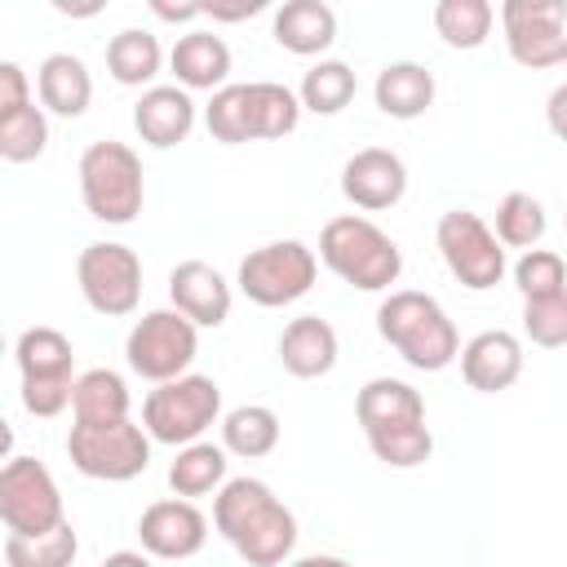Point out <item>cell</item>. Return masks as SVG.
<instances>
[{"label":"cell","instance_id":"cell-1","mask_svg":"<svg viewBox=\"0 0 567 567\" xmlns=\"http://www.w3.org/2000/svg\"><path fill=\"white\" fill-rule=\"evenodd\" d=\"M213 527L248 567H279L297 545V514L261 478H226L213 501Z\"/></svg>","mask_w":567,"mask_h":567},{"label":"cell","instance_id":"cell-2","mask_svg":"<svg viewBox=\"0 0 567 567\" xmlns=\"http://www.w3.org/2000/svg\"><path fill=\"white\" fill-rule=\"evenodd\" d=\"M377 332L416 372H443L452 359H461L456 323L430 292L416 288H399L377 306Z\"/></svg>","mask_w":567,"mask_h":567},{"label":"cell","instance_id":"cell-3","mask_svg":"<svg viewBox=\"0 0 567 567\" xmlns=\"http://www.w3.org/2000/svg\"><path fill=\"white\" fill-rule=\"evenodd\" d=\"M319 261L359 292H385L403 275L399 244L368 217L346 213L319 230Z\"/></svg>","mask_w":567,"mask_h":567},{"label":"cell","instance_id":"cell-4","mask_svg":"<svg viewBox=\"0 0 567 567\" xmlns=\"http://www.w3.org/2000/svg\"><path fill=\"white\" fill-rule=\"evenodd\" d=\"M80 199L89 217L106 226H128L142 213L146 182H142V159L124 142H89L80 155Z\"/></svg>","mask_w":567,"mask_h":567},{"label":"cell","instance_id":"cell-5","mask_svg":"<svg viewBox=\"0 0 567 567\" xmlns=\"http://www.w3.org/2000/svg\"><path fill=\"white\" fill-rule=\"evenodd\" d=\"M217 416H221V385L213 377H199V372H186L177 381L155 385L142 403V430L168 447L199 443L204 430L217 425Z\"/></svg>","mask_w":567,"mask_h":567},{"label":"cell","instance_id":"cell-6","mask_svg":"<svg viewBox=\"0 0 567 567\" xmlns=\"http://www.w3.org/2000/svg\"><path fill=\"white\" fill-rule=\"evenodd\" d=\"M315 275H319L315 248H306L301 239H275V244L252 248L239 261V292L252 306L279 310V306L301 301L315 288Z\"/></svg>","mask_w":567,"mask_h":567},{"label":"cell","instance_id":"cell-7","mask_svg":"<svg viewBox=\"0 0 567 567\" xmlns=\"http://www.w3.org/2000/svg\"><path fill=\"white\" fill-rule=\"evenodd\" d=\"M199 354V328L182 310H146L128 337H124V359L137 377L164 385L186 377V368Z\"/></svg>","mask_w":567,"mask_h":567},{"label":"cell","instance_id":"cell-8","mask_svg":"<svg viewBox=\"0 0 567 567\" xmlns=\"http://www.w3.org/2000/svg\"><path fill=\"white\" fill-rule=\"evenodd\" d=\"M0 523L9 536H44L66 523L62 492L44 461L9 456L0 465Z\"/></svg>","mask_w":567,"mask_h":567},{"label":"cell","instance_id":"cell-9","mask_svg":"<svg viewBox=\"0 0 567 567\" xmlns=\"http://www.w3.org/2000/svg\"><path fill=\"white\" fill-rule=\"evenodd\" d=\"M434 244H439L452 279H461L470 292H487L505 279V244L478 213H470V208L443 213L434 226Z\"/></svg>","mask_w":567,"mask_h":567},{"label":"cell","instance_id":"cell-10","mask_svg":"<svg viewBox=\"0 0 567 567\" xmlns=\"http://www.w3.org/2000/svg\"><path fill=\"white\" fill-rule=\"evenodd\" d=\"M151 434L133 421H115V425H71L66 434V456L84 478H102V483H128L137 474H146L151 465Z\"/></svg>","mask_w":567,"mask_h":567},{"label":"cell","instance_id":"cell-11","mask_svg":"<svg viewBox=\"0 0 567 567\" xmlns=\"http://www.w3.org/2000/svg\"><path fill=\"white\" fill-rule=\"evenodd\" d=\"M75 279H80V297L89 301V310L120 319L133 315L142 301V257L128 244H89L75 261Z\"/></svg>","mask_w":567,"mask_h":567},{"label":"cell","instance_id":"cell-12","mask_svg":"<svg viewBox=\"0 0 567 567\" xmlns=\"http://www.w3.org/2000/svg\"><path fill=\"white\" fill-rule=\"evenodd\" d=\"M505 49L518 66L545 71L567 58V4L563 0H505Z\"/></svg>","mask_w":567,"mask_h":567},{"label":"cell","instance_id":"cell-13","mask_svg":"<svg viewBox=\"0 0 567 567\" xmlns=\"http://www.w3.org/2000/svg\"><path fill=\"white\" fill-rule=\"evenodd\" d=\"M137 536H142V549L151 558H190L208 540V518L199 514L195 501L168 496V501H155L142 509Z\"/></svg>","mask_w":567,"mask_h":567},{"label":"cell","instance_id":"cell-14","mask_svg":"<svg viewBox=\"0 0 567 567\" xmlns=\"http://www.w3.org/2000/svg\"><path fill=\"white\" fill-rule=\"evenodd\" d=\"M408 190V168L394 151L385 146H363L346 159L341 168V195L354 204V208H368V213H381V208H394Z\"/></svg>","mask_w":567,"mask_h":567},{"label":"cell","instance_id":"cell-15","mask_svg":"<svg viewBox=\"0 0 567 567\" xmlns=\"http://www.w3.org/2000/svg\"><path fill=\"white\" fill-rule=\"evenodd\" d=\"M168 297H173V310H182L195 328H221L230 319V284L221 279L217 266L199 257L177 261L168 270Z\"/></svg>","mask_w":567,"mask_h":567},{"label":"cell","instance_id":"cell-16","mask_svg":"<svg viewBox=\"0 0 567 567\" xmlns=\"http://www.w3.org/2000/svg\"><path fill=\"white\" fill-rule=\"evenodd\" d=\"M461 377L478 394H501L523 377V341L505 328H487L461 346Z\"/></svg>","mask_w":567,"mask_h":567},{"label":"cell","instance_id":"cell-17","mask_svg":"<svg viewBox=\"0 0 567 567\" xmlns=\"http://www.w3.org/2000/svg\"><path fill=\"white\" fill-rule=\"evenodd\" d=\"M133 128L146 146L168 151L195 128V97L182 84H151L133 106Z\"/></svg>","mask_w":567,"mask_h":567},{"label":"cell","instance_id":"cell-18","mask_svg":"<svg viewBox=\"0 0 567 567\" xmlns=\"http://www.w3.org/2000/svg\"><path fill=\"white\" fill-rule=\"evenodd\" d=\"M354 416L363 425V434H385V430H403V425H421L425 421V399L421 390H412L399 377H372L359 394H354Z\"/></svg>","mask_w":567,"mask_h":567},{"label":"cell","instance_id":"cell-19","mask_svg":"<svg viewBox=\"0 0 567 567\" xmlns=\"http://www.w3.org/2000/svg\"><path fill=\"white\" fill-rule=\"evenodd\" d=\"M279 363L284 372H292L297 381H315L328 377L337 368V328L319 315H301L284 328L279 337Z\"/></svg>","mask_w":567,"mask_h":567},{"label":"cell","instance_id":"cell-20","mask_svg":"<svg viewBox=\"0 0 567 567\" xmlns=\"http://www.w3.org/2000/svg\"><path fill=\"white\" fill-rule=\"evenodd\" d=\"M35 93H40V106L49 115L80 120L93 102V75L75 53H49L35 71Z\"/></svg>","mask_w":567,"mask_h":567},{"label":"cell","instance_id":"cell-21","mask_svg":"<svg viewBox=\"0 0 567 567\" xmlns=\"http://www.w3.org/2000/svg\"><path fill=\"white\" fill-rule=\"evenodd\" d=\"M168 66L177 75V84L190 93V89H226V75H230V49L221 35L213 31H186L177 35L173 53H168Z\"/></svg>","mask_w":567,"mask_h":567},{"label":"cell","instance_id":"cell-22","mask_svg":"<svg viewBox=\"0 0 567 567\" xmlns=\"http://www.w3.org/2000/svg\"><path fill=\"white\" fill-rule=\"evenodd\" d=\"M337 40V13L323 0H288L275 9V44L297 53V58H315Z\"/></svg>","mask_w":567,"mask_h":567},{"label":"cell","instance_id":"cell-23","mask_svg":"<svg viewBox=\"0 0 567 567\" xmlns=\"http://www.w3.org/2000/svg\"><path fill=\"white\" fill-rule=\"evenodd\" d=\"M377 111L390 120H416L434 106V75L421 62H390L372 80Z\"/></svg>","mask_w":567,"mask_h":567},{"label":"cell","instance_id":"cell-24","mask_svg":"<svg viewBox=\"0 0 567 567\" xmlns=\"http://www.w3.org/2000/svg\"><path fill=\"white\" fill-rule=\"evenodd\" d=\"M75 425H115L128 421V385L111 368H89L75 377V399H71Z\"/></svg>","mask_w":567,"mask_h":567},{"label":"cell","instance_id":"cell-25","mask_svg":"<svg viewBox=\"0 0 567 567\" xmlns=\"http://www.w3.org/2000/svg\"><path fill=\"white\" fill-rule=\"evenodd\" d=\"M159 66H164V49H159V40L151 31L124 27V31H115L106 40V71H111L115 84L142 89V84H151L159 75Z\"/></svg>","mask_w":567,"mask_h":567},{"label":"cell","instance_id":"cell-26","mask_svg":"<svg viewBox=\"0 0 567 567\" xmlns=\"http://www.w3.org/2000/svg\"><path fill=\"white\" fill-rule=\"evenodd\" d=\"M226 447H217V443H186V447H177V456H173V465H168V487H173V496H182V501H195V496H208V492H221L226 487Z\"/></svg>","mask_w":567,"mask_h":567},{"label":"cell","instance_id":"cell-27","mask_svg":"<svg viewBox=\"0 0 567 567\" xmlns=\"http://www.w3.org/2000/svg\"><path fill=\"white\" fill-rule=\"evenodd\" d=\"M13 359H18V372L22 381H66L71 368H75V350L71 341L58 332V328H27L13 346Z\"/></svg>","mask_w":567,"mask_h":567},{"label":"cell","instance_id":"cell-28","mask_svg":"<svg viewBox=\"0 0 567 567\" xmlns=\"http://www.w3.org/2000/svg\"><path fill=\"white\" fill-rule=\"evenodd\" d=\"M221 447L230 456H244V461H257V456H270L279 447V416L266 408V403H244V408H230L221 416Z\"/></svg>","mask_w":567,"mask_h":567},{"label":"cell","instance_id":"cell-29","mask_svg":"<svg viewBox=\"0 0 567 567\" xmlns=\"http://www.w3.org/2000/svg\"><path fill=\"white\" fill-rule=\"evenodd\" d=\"M496 22V9L487 0H439L434 4V31L447 49H478L487 44Z\"/></svg>","mask_w":567,"mask_h":567},{"label":"cell","instance_id":"cell-30","mask_svg":"<svg viewBox=\"0 0 567 567\" xmlns=\"http://www.w3.org/2000/svg\"><path fill=\"white\" fill-rule=\"evenodd\" d=\"M354 89H359V84H354V71H350L341 58H319V62L306 71L297 97H301V106L315 111V115H337V111H346V106L354 102Z\"/></svg>","mask_w":567,"mask_h":567},{"label":"cell","instance_id":"cell-31","mask_svg":"<svg viewBox=\"0 0 567 567\" xmlns=\"http://www.w3.org/2000/svg\"><path fill=\"white\" fill-rule=\"evenodd\" d=\"M248 102H252V142L257 137H288L301 120V97L288 84L275 80H257L248 84Z\"/></svg>","mask_w":567,"mask_h":567},{"label":"cell","instance_id":"cell-32","mask_svg":"<svg viewBox=\"0 0 567 567\" xmlns=\"http://www.w3.org/2000/svg\"><path fill=\"white\" fill-rule=\"evenodd\" d=\"M80 554V536L71 523L44 536H4V567H71Z\"/></svg>","mask_w":567,"mask_h":567},{"label":"cell","instance_id":"cell-33","mask_svg":"<svg viewBox=\"0 0 567 567\" xmlns=\"http://www.w3.org/2000/svg\"><path fill=\"white\" fill-rule=\"evenodd\" d=\"M545 208H540V199L536 195H527V190H509L501 204H496V239L505 244V248H536L540 239H545Z\"/></svg>","mask_w":567,"mask_h":567},{"label":"cell","instance_id":"cell-34","mask_svg":"<svg viewBox=\"0 0 567 567\" xmlns=\"http://www.w3.org/2000/svg\"><path fill=\"white\" fill-rule=\"evenodd\" d=\"M204 124L217 142L226 146H239V142H252V102H248V84H226L208 97L204 106Z\"/></svg>","mask_w":567,"mask_h":567},{"label":"cell","instance_id":"cell-35","mask_svg":"<svg viewBox=\"0 0 567 567\" xmlns=\"http://www.w3.org/2000/svg\"><path fill=\"white\" fill-rule=\"evenodd\" d=\"M49 146V120H44V106H22L13 115H0V159L9 164H31L40 159Z\"/></svg>","mask_w":567,"mask_h":567},{"label":"cell","instance_id":"cell-36","mask_svg":"<svg viewBox=\"0 0 567 567\" xmlns=\"http://www.w3.org/2000/svg\"><path fill=\"white\" fill-rule=\"evenodd\" d=\"M514 288L523 292V301H545V297L567 292V266H563V257L549 252V248H527L514 261Z\"/></svg>","mask_w":567,"mask_h":567},{"label":"cell","instance_id":"cell-37","mask_svg":"<svg viewBox=\"0 0 567 567\" xmlns=\"http://www.w3.org/2000/svg\"><path fill=\"white\" fill-rule=\"evenodd\" d=\"M368 447H372V456H377L381 465H390V470H412V465H425V461H430L434 434H430V425L421 421V425H403V430L372 434Z\"/></svg>","mask_w":567,"mask_h":567},{"label":"cell","instance_id":"cell-38","mask_svg":"<svg viewBox=\"0 0 567 567\" xmlns=\"http://www.w3.org/2000/svg\"><path fill=\"white\" fill-rule=\"evenodd\" d=\"M523 332L540 350H563L567 346V292L545 297V301H523Z\"/></svg>","mask_w":567,"mask_h":567},{"label":"cell","instance_id":"cell-39","mask_svg":"<svg viewBox=\"0 0 567 567\" xmlns=\"http://www.w3.org/2000/svg\"><path fill=\"white\" fill-rule=\"evenodd\" d=\"M71 399H75V377H66V381H22V408L31 416L49 421V416L66 412Z\"/></svg>","mask_w":567,"mask_h":567},{"label":"cell","instance_id":"cell-40","mask_svg":"<svg viewBox=\"0 0 567 567\" xmlns=\"http://www.w3.org/2000/svg\"><path fill=\"white\" fill-rule=\"evenodd\" d=\"M31 106V84H27V71L18 62H0V115H13Z\"/></svg>","mask_w":567,"mask_h":567},{"label":"cell","instance_id":"cell-41","mask_svg":"<svg viewBox=\"0 0 567 567\" xmlns=\"http://www.w3.org/2000/svg\"><path fill=\"white\" fill-rule=\"evenodd\" d=\"M266 9V0H239V4H204V18H213V22H239V18H252V13H261Z\"/></svg>","mask_w":567,"mask_h":567},{"label":"cell","instance_id":"cell-42","mask_svg":"<svg viewBox=\"0 0 567 567\" xmlns=\"http://www.w3.org/2000/svg\"><path fill=\"white\" fill-rule=\"evenodd\" d=\"M545 120H549V133H554L558 142H567V84H558V89L549 93V102H545Z\"/></svg>","mask_w":567,"mask_h":567},{"label":"cell","instance_id":"cell-43","mask_svg":"<svg viewBox=\"0 0 567 567\" xmlns=\"http://www.w3.org/2000/svg\"><path fill=\"white\" fill-rule=\"evenodd\" d=\"M151 13L164 18V22H195V18H204V4H164V0H151Z\"/></svg>","mask_w":567,"mask_h":567},{"label":"cell","instance_id":"cell-44","mask_svg":"<svg viewBox=\"0 0 567 567\" xmlns=\"http://www.w3.org/2000/svg\"><path fill=\"white\" fill-rule=\"evenodd\" d=\"M102 567H151V558L137 554V549H115V554L102 558Z\"/></svg>","mask_w":567,"mask_h":567},{"label":"cell","instance_id":"cell-45","mask_svg":"<svg viewBox=\"0 0 567 567\" xmlns=\"http://www.w3.org/2000/svg\"><path fill=\"white\" fill-rule=\"evenodd\" d=\"M284 567H354V563H346V558H337V554H306V558H292V563H284Z\"/></svg>","mask_w":567,"mask_h":567},{"label":"cell","instance_id":"cell-46","mask_svg":"<svg viewBox=\"0 0 567 567\" xmlns=\"http://www.w3.org/2000/svg\"><path fill=\"white\" fill-rule=\"evenodd\" d=\"M563 62H567V58H563Z\"/></svg>","mask_w":567,"mask_h":567}]
</instances>
